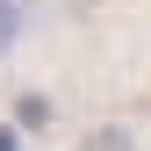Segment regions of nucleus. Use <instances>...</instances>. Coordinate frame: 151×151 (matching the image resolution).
I'll list each match as a JSON object with an SVG mask.
<instances>
[{
    "mask_svg": "<svg viewBox=\"0 0 151 151\" xmlns=\"http://www.w3.org/2000/svg\"><path fill=\"white\" fill-rule=\"evenodd\" d=\"M22 29H29V0H0V58L22 43Z\"/></svg>",
    "mask_w": 151,
    "mask_h": 151,
    "instance_id": "nucleus-1",
    "label": "nucleus"
},
{
    "mask_svg": "<svg viewBox=\"0 0 151 151\" xmlns=\"http://www.w3.org/2000/svg\"><path fill=\"white\" fill-rule=\"evenodd\" d=\"M0 151H22V144H14V129H0Z\"/></svg>",
    "mask_w": 151,
    "mask_h": 151,
    "instance_id": "nucleus-2",
    "label": "nucleus"
}]
</instances>
